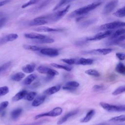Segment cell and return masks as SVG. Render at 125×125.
<instances>
[{"label":"cell","mask_w":125,"mask_h":125,"mask_svg":"<svg viewBox=\"0 0 125 125\" xmlns=\"http://www.w3.org/2000/svg\"><path fill=\"white\" fill-rule=\"evenodd\" d=\"M113 31L112 30H107L104 32L98 33L93 36L88 37L86 39L87 41H98L103 39L105 38L109 37L112 34Z\"/></svg>","instance_id":"cell-4"},{"label":"cell","mask_w":125,"mask_h":125,"mask_svg":"<svg viewBox=\"0 0 125 125\" xmlns=\"http://www.w3.org/2000/svg\"><path fill=\"white\" fill-rule=\"evenodd\" d=\"M37 70L39 73L42 74H46L47 75L54 76L59 75V72L56 70L43 65H40L38 66Z\"/></svg>","instance_id":"cell-5"},{"label":"cell","mask_w":125,"mask_h":125,"mask_svg":"<svg viewBox=\"0 0 125 125\" xmlns=\"http://www.w3.org/2000/svg\"><path fill=\"white\" fill-rule=\"evenodd\" d=\"M70 7V5H67L65 7V8H64L61 11H58L57 12L55 13L53 16H52L51 17H50L49 18L53 21H57L58 20H59L67 13V12L69 9Z\"/></svg>","instance_id":"cell-8"},{"label":"cell","mask_w":125,"mask_h":125,"mask_svg":"<svg viewBox=\"0 0 125 125\" xmlns=\"http://www.w3.org/2000/svg\"><path fill=\"white\" fill-rule=\"evenodd\" d=\"M101 2H95L89 4L83 7H81L79 9L75 10L73 11L70 14V17H75L77 16H80L86 14L89 12L90 11L95 9L101 4Z\"/></svg>","instance_id":"cell-1"},{"label":"cell","mask_w":125,"mask_h":125,"mask_svg":"<svg viewBox=\"0 0 125 125\" xmlns=\"http://www.w3.org/2000/svg\"><path fill=\"white\" fill-rule=\"evenodd\" d=\"M22 111V109L21 108H18L13 110L11 113L12 118L14 120L17 119L21 114Z\"/></svg>","instance_id":"cell-27"},{"label":"cell","mask_w":125,"mask_h":125,"mask_svg":"<svg viewBox=\"0 0 125 125\" xmlns=\"http://www.w3.org/2000/svg\"><path fill=\"white\" fill-rule=\"evenodd\" d=\"M50 64H51V65H52V66H53L54 67H56V68H59V69H64L67 71H70L72 69L71 67L67 66V65H61V64H57V63H52Z\"/></svg>","instance_id":"cell-30"},{"label":"cell","mask_w":125,"mask_h":125,"mask_svg":"<svg viewBox=\"0 0 125 125\" xmlns=\"http://www.w3.org/2000/svg\"><path fill=\"white\" fill-rule=\"evenodd\" d=\"M36 95H37V93L36 92H30L26 94L24 99L28 101H31L34 100Z\"/></svg>","instance_id":"cell-32"},{"label":"cell","mask_w":125,"mask_h":125,"mask_svg":"<svg viewBox=\"0 0 125 125\" xmlns=\"http://www.w3.org/2000/svg\"><path fill=\"white\" fill-rule=\"evenodd\" d=\"M72 0H67V2H69V1H72Z\"/></svg>","instance_id":"cell-50"},{"label":"cell","mask_w":125,"mask_h":125,"mask_svg":"<svg viewBox=\"0 0 125 125\" xmlns=\"http://www.w3.org/2000/svg\"><path fill=\"white\" fill-rule=\"evenodd\" d=\"M85 73L89 75H91V76H95V77L100 76V74L98 72V71H97V70H96L95 69H90L87 70L85 71Z\"/></svg>","instance_id":"cell-36"},{"label":"cell","mask_w":125,"mask_h":125,"mask_svg":"<svg viewBox=\"0 0 125 125\" xmlns=\"http://www.w3.org/2000/svg\"><path fill=\"white\" fill-rule=\"evenodd\" d=\"M112 51L111 48H99L94 49L89 51L85 52L86 54H94V55H105L111 53Z\"/></svg>","instance_id":"cell-9"},{"label":"cell","mask_w":125,"mask_h":125,"mask_svg":"<svg viewBox=\"0 0 125 125\" xmlns=\"http://www.w3.org/2000/svg\"><path fill=\"white\" fill-rule=\"evenodd\" d=\"M103 88V86L101 85H95L93 86V89L94 91H98L100 89H102V88Z\"/></svg>","instance_id":"cell-45"},{"label":"cell","mask_w":125,"mask_h":125,"mask_svg":"<svg viewBox=\"0 0 125 125\" xmlns=\"http://www.w3.org/2000/svg\"><path fill=\"white\" fill-rule=\"evenodd\" d=\"M37 78L36 75L34 74H32L28 76L23 81V83L25 85H29L30 84Z\"/></svg>","instance_id":"cell-25"},{"label":"cell","mask_w":125,"mask_h":125,"mask_svg":"<svg viewBox=\"0 0 125 125\" xmlns=\"http://www.w3.org/2000/svg\"><path fill=\"white\" fill-rule=\"evenodd\" d=\"M18 35L15 33H11L0 38V44L8 42H12L18 38Z\"/></svg>","instance_id":"cell-12"},{"label":"cell","mask_w":125,"mask_h":125,"mask_svg":"<svg viewBox=\"0 0 125 125\" xmlns=\"http://www.w3.org/2000/svg\"><path fill=\"white\" fill-rule=\"evenodd\" d=\"M94 114H95L94 110H93V109L90 110L87 113L85 116L81 120L80 122L81 123H86L89 122L93 117Z\"/></svg>","instance_id":"cell-23"},{"label":"cell","mask_w":125,"mask_h":125,"mask_svg":"<svg viewBox=\"0 0 125 125\" xmlns=\"http://www.w3.org/2000/svg\"><path fill=\"white\" fill-rule=\"evenodd\" d=\"M6 19L5 18L0 19V27L2 26L6 21Z\"/></svg>","instance_id":"cell-46"},{"label":"cell","mask_w":125,"mask_h":125,"mask_svg":"<svg viewBox=\"0 0 125 125\" xmlns=\"http://www.w3.org/2000/svg\"><path fill=\"white\" fill-rule=\"evenodd\" d=\"M8 104L9 102L8 101H4L0 104V114L3 112L4 109L7 107Z\"/></svg>","instance_id":"cell-41"},{"label":"cell","mask_w":125,"mask_h":125,"mask_svg":"<svg viewBox=\"0 0 125 125\" xmlns=\"http://www.w3.org/2000/svg\"><path fill=\"white\" fill-rule=\"evenodd\" d=\"M80 85L79 83L75 81H70L65 83L62 87V89L70 91H74Z\"/></svg>","instance_id":"cell-13"},{"label":"cell","mask_w":125,"mask_h":125,"mask_svg":"<svg viewBox=\"0 0 125 125\" xmlns=\"http://www.w3.org/2000/svg\"><path fill=\"white\" fill-rule=\"evenodd\" d=\"M34 30L38 32H56L61 31V29H55L53 28L48 27L47 26H40L36 27L34 29Z\"/></svg>","instance_id":"cell-15"},{"label":"cell","mask_w":125,"mask_h":125,"mask_svg":"<svg viewBox=\"0 0 125 125\" xmlns=\"http://www.w3.org/2000/svg\"><path fill=\"white\" fill-rule=\"evenodd\" d=\"M25 77V74L21 72H19L13 75H12L11 77V79L14 81L19 82L22 80Z\"/></svg>","instance_id":"cell-26"},{"label":"cell","mask_w":125,"mask_h":125,"mask_svg":"<svg viewBox=\"0 0 125 125\" xmlns=\"http://www.w3.org/2000/svg\"><path fill=\"white\" fill-rule=\"evenodd\" d=\"M62 109L61 107H56L48 112L37 115L35 117V119H38L41 117H45V116L56 117V116H58L61 115L62 114Z\"/></svg>","instance_id":"cell-3"},{"label":"cell","mask_w":125,"mask_h":125,"mask_svg":"<svg viewBox=\"0 0 125 125\" xmlns=\"http://www.w3.org/2000/svg\"><path fill=\"white\" fill-rule=\"evenodd\" d=\"M124 92H125V85H123V86H119L117 88H116L112 92V95L115 96V95L120 94Z\"/></svg>","instance_id":"cell-33"},{"label":"cell","mask_w":125,"mask_h":125,"mask_svg":"<svg viewBox=\"0 0 125 125\" xmlns=\"http://www.w3.org/2000/svg\"><path fill=\"white\" fill-rule=\"evenodd\" d=\"M118 3V0H111L104 6L103 9V14L107 15L112 12L117 6Z\"/></svg>","instance_id":"cell-7"},{"label":"cell","mask_w":125,"mask_h":125,"mask_svg":"<svg viewBox=\"0 0 125 125\" xmlns=\"http://www.w3.org/2000/svg\"><path fill=\"white\" fill-rule=\"evenodd\" d=\"M42 122V121H40V122H38L35 123H31L30 124H26V125H39L41 124Z\"/></svg>","instance_id":"cell-48"},{"label":"cell","mask_w":125,"mask_h":125,"mask_svg":"<svg viewBox=\"0 0 125 125\" xmlns=\"http://www.w3.org/2000/svg\"><path fill=\"white\" fill-rule=\"evenodd\" d=\"M78 112V110H75L73 111H71L68 113H67V114H66L65 115H64L62 118H61L57 122V125H62V124H63V123H64L65 122H66L67 119L68 118H69L70 117H71V116L76 114Z\"/></svg>","instance_id":"cell-14"},{"label":"cell","mask_w":125,"mask_h":125,"mask_svg":"<svg viewBox=\"0 0 125 125\" xmlns=\"http://www.w3.org/2000/svg\"><path fill=\"white\" fill-rule=\"evenodd\" d=\"M100 104L104 109L109 112H119V105H114L104 102H101Z\"/></svg>","instance_id":"cell-11"},{"label":"cell","mask_w":125,"mask_h":125,"mask_svg":"<svg viewBox=\"0 0 125 125\" xmlns=\"http://www.w3.org/2000/svg\"><path fill=\"white\" fill-rule=\"evenodd\" d=\"M109 121L113 122H125V115H122L118 116H116L111 118Z\"/></svg>","instance_id":"cell-34"},{"label":"cell","mask_w":125,"mask_h":125,"mask_svg":"<svg viewBox=\"0 0 125 125\" xmlns=\"http://www.w3.org/2000/svg\"><path fill=\"white\" fill-rule=\"evenodd\" d=\"M11 62H7L4 64H3L2 65L0 66V74L2 73V72L5 71L6 69H8V68L11 65Z\"/></svg>","instance_id":"cell-39"},{"label":"cell","mask_w":125,"mask_h":125,"mask_svg":"<svg viewBox=\"0 0 125 125\" xmlns=\"http://www.w3.org/2000/svg\"><path fill=\"white\" fill-rule=\"evenodd\" d=\"M24 37L31 39H36V40H42L44 39L46 37L42 34L36 33H26L24 34Z\"/></svg>","instance_id":"cell-16"},{"label":"cell","mask_w":125,"mask_h":125,"mask_svg":"<svg viewBox=\"0 0 125 125\" xmlns=\"http://www.w3.org/2000/svg\"><path fill=\"white\" fill-rule=\"evenodd\" d=\"M23 48L26 50H31V51H38L41 49V48L36 45H24L23 46Z\"/></svg>","instance_id":"cell-35"},{"label":"cell","mask_w":125,"mask_h":125,"mask_svg":"<svg viewBox=\"0 0 125 125\" xmlns=\"http://www.w3.org/2000/svg\"><path fill=\"white\" fill-rule=\"evenodd\" d=\"M37 43H50L54 42V40L52 38H45L44 39L42 40H37L35 42Z\"/></svg>","instance_id":"cell-31"},{"label":"cell","mask_w":125,"mask_h":125,"mask_svg":"<svg viewBox=\"0 0 125 125\" xmlns=\"http://www.w3.org/2000/svg\"><path fill=\"white\" fill-rule=\"evenodd\" d=\"M125 27V22L124 21H113L102 25L100 29L101 30H112L116 28Z\"/></svg>","instance_id":"cell-2"},{"label":"cell","mask_w":125,"mask_h":125,"mask_svg":"<svg viewBox=\"0 0 125 125\" xmlns=\"http://www.w3.org/2000/svg\"><path fill=\"white\" fill-rule=\"evenodd\" d=\"M54 76H50V75H47L46 76V77L45 78V80L47 81H48L49 80H52Z\"/></svg>","instance_id":"cell-47"},{"label":"cell","mask_w":125,"mask_h":125,"mask_svg":"<svg viewBox=\"0 0 125 125\" xmlns=\"http://www.w3.org/2000/svg\"><path fill=\"white\" fill-rule=\"evenodd\" d=\"M11 0H1L0 1V7H1L8 3H9Z\"/></svg>","instance_id":"cell-44"},{"label":"cell","mask_w":125,"mask_h":125,"mask_svg":"<svg viewBox=\"0 0 125 125\" xmlns=\"http://www.w3.org/2000/svg\"><path fill=\"white\" fill-rule=\"evenodd\" d=\"M125 40V33L120 35V36L115 38L113 39L109 40L108 42V44L109 45H113V44H116L118 43H119L121 42H122Z\"/></svg>","instance_id":"cell-20"},{"label":"cell","mask_w":125,"mask_h":125,"mask_svg":"<svg viewBox=\"0 0 125 125\" xmlns=\"http://www.w3.org/2000/svg\"><path fill=\"white\" fill-rule=\"evenodd\" d=\"M67 0H61L56 5V6L54 7V8L53 9V10H56V9H57L58 8H59V7H60L61 6H62L63 4H64V3H65L66 2H67Z\"/></svg>","instance_id":"cell-42"},{"label":"cell","mask_w":125,"mask_h":125,"mask_svg":"<svg viewBox=\"0 0 125 125\" xmlns=\"http://www.w3.org/2000/svg\"><path fill=\"white\" fill-rule=\"evenodd\" d=\"M40 0H30L29 1H28L27 2L23 4L22 6H21V8H25L29 6H30L32 4H34L36 3H37L38 1H39Z\"/></svg>","instance_id":"cell-40"},{"label":"cell","mask_w":125,"mask_h":125,"mask_svg":"<svg viewBox=\"0 0 125 125\" xmlns=\"http://www.w3.org/2000/svg\"><path fill=\"white\" fill-rule=\"evenodd\" d=\"M35 68V64L34 63L28 64L24 66L22 68V70L24 72L26 73H30L33 72Z\"/></svg>","instance_id":"cell-24"},{"label":"cell","mask_w":125,"mask_h":125,"mask_svg":"<svg viewBox=\"0 0 125 125\" xmlns=\"http://www.w3.org/2000/svg\"><path fill=\"white\" fill-rule=\"evenodd\" d=\"M93 62V60L91 59H85L82 58L79 60H77L76 64H81L83 65H90Z\"/></svg>","instance_id":"cell-21"},{"label":"cell","mask_w":125,"mask_h":125,"mask_svg":"<svg viewBox=\"0 0 125 125\" xmlns=\"http://www.w3.org/2000/svg\"><path fill=\"white\" fill-rule=\"evenodd\" d=\"M113 15L118 18H123L125 17V6L119 9L115 12Z\"/></svg>","instance_id":"cell-29"},{"label":"cell","mask_w":125,"mask_h":125,"mask_svg":"<svg viewBox=\"0 0 125 125\" xmlns=\"http://www.w3.org/2000/svg\"><path fill=\"white\" fill-rule=\"evenodd\" d=\"M61 61L68 64L71 65L73 64H76L77 60L75 59H62Z\"/></svg>","instance_id":"cell-37"},{"label":"cell","mask_w":125,"mask_h":125,"mask_svg":"<svg viewBox=\"0 0 125 125\" xmlns=\"http://www.w3.org/2000/svg\"><path fill=\"white\" fill-rule=\"evenodd\" d=\"M116 56L120 61H123L125 59V53H117Z\"/></svg>","instance_id":"cell-43"},{"label":"cell","mask_w":125,"mask_h":125,"mask_svg":"<svg viewBox=\"0 0 125 125\" xmlns=\"http://www.w3.org/2000/svg\"><path fill=\"white\" fill-rule=\"evenodd\" d=\"M40 52L43 55L49 57H55L57 56L59 54V52L58 50L51 48H42L41 49Z\"/></svg>","instance_id":"cell-10"},{"label":"cell","mask_w":125,"mask_h":125,"mask_svg":"<svg viewBox=\"0 0 125 125\" xmlns=\"http://www.w3.org/2000/svg\"><path fill=\"white\" fill-rule=\"evenodd\" d=\"M27 93V91L24 90H21V91H20L19 92H18V93H17L12 98V101L14 102L18 101L24 98Z\"/></svg>","instance_id":"cell-19"},{"label":"cell","mask_w":125,"mask_h":125,"mask_svg":"<svg viewBox=\"0 0 125 125\" xmlns=\"http://www.w3.org/2000/svg\"><path fill=\"white\" fill-rule=\"evenodd\" d=\"M39 85H40V83L39 82H37L35 83H33L32 86L33 87H38Z\"/></svg>","instance_id":"cell-49"},{"label":"cell","mask_w":125,"mask_h":125,"mask_svg":"<svg viewBox=\"0 0 125 125\" xmlns=\"http://www.w3.org/2000/svg\"><path fill=\"white\" fill-rule=\"evenodd\" d=\"M115 70L120 74L125 75V65L123 63L120 62L117 64Z\"/></svg>","instance_id":"cell-28"},{"label":"cell","mask_w":125,"mask_h":125,"mask_svg":"<svg viewBox=\"0 0 125 125\" xmlns=\"http://www.w3.org/2000/svg\"><path fill=\"white\" fill-rule=\"evenodd\" d=\"M9 88L7 86H4L0 87V96L7 94L9 92Z\"/></svg>","instance_id":"cell-38"},{"label":"cell","mask_w":125,"mask_h":125,"mask_svg":"<svg viewBox=\"0 0 125 125\" xmlns=\"http://www.w3.org/2000/svg\"><path fill=\"white\" fill-rule=\"evenodd\" d=\"M49 17L48 16H42L37 17L29 22L30 26H40L48 22V20Z\"/></svg>","instance_id":"cell-6"},{"label":"cell","mask_w":125,"mask_h":125,"mask_svg":"<svg viewBox=\"0 0 125 125\" xmlns=\"http://www.w3.org/2000/svg\"><path fill=\"white\" fill-rule=\"evenodd\" d=\"M61 86L60 85L58 84L57 85L50 87L48 89H47L46 90H45L44 92V93L45 95H49L53 94L60 90V89H61Z\"/></svg>","instance_id":"cell-17"},{"label":"cell","mask_w":125,"mask_h":125,"mask_svg":"<svg viewBox=\"0 0 125 125\" xmlns=\"http://www.w3.org/2000/svg\"><path fill=\"white\" fill-rule=\"evenodd\" d=\"M45 98H46V96L45 95H42V96H38L33 101L32 103V105L33 106H39L44 102L45 99Z\"/></svg>","instance_id":"cell-18"},{"label":"cell","mask_w":125,"mask_h":125,"mask_svg":"<svg viewBox=\"0 0 125 125\" xmlns=\"http://www.w3.org/2000/svg\"><path fill=\"white\" fill-rule=\"evenodd\" d=\"M125 33V28H120L116 31H113L112 34L109 37V40L117 38L120 35H122Z\"/></svg>","instance_id":"cell-22"}]
</instances>
